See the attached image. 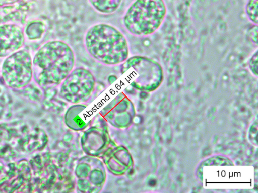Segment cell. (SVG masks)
Masks as SVG:
<instances>
[{"mask_svg":"<svg viewBox=\"0 0 258 193\" xmlns=\"http://www.w3.org/2000/svg\"><path fill=\"white\" fill-rule=\"evenodd\" d=\"M76 56L73 48L61 40L43 44L32 59L33 78L46 90L62 82L75 68Z\"/></svg>","mask_w":258,"mask_h":193,"instance_id":"obj_1","label":"cell"},{"mask_svg":"<svg viewBox=\"0 0 258 193\" xmlns=\"http://www.w3.org/2000/svg\"><path fill=\"white\" fill-rule=\"evenodd\" d=\"M84 44L89 55L104 65H120L129 57L126 37L116 27L108 23H98L90 26L84 35Z\"/></svg>","mask_w":258,"mask_h":193,"instance_id":"obj_2","label":"cell"},{"mask_svg":"<svg viewBox=\"0 0 258 193\" xmlns=\"http://www.w3.org/2000/svg\"><path fill=\"white\" fill-rule=\"evenodd\" d=\"M166 14L164 0H135L123 16V26L134 36H148L160 28Z\"/></svg>","mask_w":258,"mask_h":193,"instance_id":"obj_3","label":"cell"},{"mask_svg":"<svg viewBox=\"0 0 258 193\" xmlns=\"http://www.w3.org/2000/svg\"><path fill=\"white\" fill-rule=\"evenodd\" d=\"M131 69V74L135 77L133 85L138 89L151 91L162 82L164 72L158 61L147 56L134 55L128 57L121 64L120 71L124 73Z\"/></svg>","mask_w":258,"mask_h":193,"instance_id":"obj_4","label":"cell"},{"mask_svg":"<svg viewBox=\"0 0 258 193\" xmlns=\"http://www.w3.org/2000/svg\"><path fill=\"white\" fill-rule=\"evenodd\" d=\"M1 75L5 84L13 89H22L33 78L32 59L26 50H19L4 61Z\"/></svg>","mask_w":258,"mask_h":193,"instance_id":"obj_5","label":"cell"},{"mask_svg":"<svg viewBox=\"0 0 258 193\" xmlns=\"http://www.w3.org/2000/svg\"><path fill=\"white\" fill-rule=\"evenodd\" d=\"M95 85V79L89 69L74 68L63 81L61 95L71 101L86 100L91 96Z\"/></svg>","mask_w":258,"mask_h":193,"instance_id":"obj_6","label":"cell"},{"mask_svg":"<svg viewBox=\"0 0 258 193\" xmlns=\"http://www.w3.org/2000/svg\"><path fill=\"white\" fill-rule=\"evenodd\" d=\"M24 30L18 25H0V58L7 57L20 49L24 43Z\"/></svg>","mask_w":258,"mask_h":193,"instance_id":"obj_7","label":"cell"},{"mask_svg":"<svg viewBox=\"0 0 258 193\" xmlns=\"http://www.w3.org/2000/svg\"><path fill=\"white\" fill-rule=\"evenodd\" d=\"M92 7L102 14H111L119 8L122 0H88Z\"/></svg>","mask_w":258,"mask_h":193,"instance_id":"obj_8","label":"cell"},{"mask_svg":"<svg viewBox=\"0 0 258 193\" xmlns=\"http://www.w3.org/2000/svg\"><path fill=\"white\" fill-rule=\"evenodd\" d=\"M45 24L41 20H35L30 22L24 30V35L30 40L41 38L46 31Z\"/></svg>","mask_w":258,"mask_h":193,"instance_id":"obj_9","label":"cell"},{"mask_svg":"<svg viewBox=\"0 0 258 193\" xmlns=\"http://www.w3.org/2000/svg\"><path fill=\"white\" fill-rule=\"evenodd\" d=\"M245 13L249 20L253 24H258V0H248L245 6Z\"/></svg>","mask_w":258,"mask_h":193,"instance_id":"obj_10","label":"cell"},{"mask_svg":"<svg viewBox=\"0 0 258 193\" xmlns=\"http://www.w3.org/2000/svg\"><path fill=\"white\" fill-rule=\"evenodd\" d=\"M247 65L250 71L254 75L257 76L258 70V51L257 49L249 58Z\"/></svg>","mask_w":258,"mask_h":193,"instance_id":"obj_11","label":"cell"},{"mask_svg":"<svg viewBox=\"0 0 258 193\" xmlns=\"http://www.w3.org/2000/svg\"><path fill=\"white\" fill-rule=\"evenodd\" d=\"M257 25H253L250 27L247 32V36L250 41L256 47H257Z\"/></svg>","mask_w":258,"mask_h":193,"instance_id":"obj_12","label":"cell"},{"mask_svg":"<svg viewBox=\"0 0 258 193\" xmlns=\"http://www.w3.org/2000/svg\"><path fill=\"white\" fill-rule=\"evenodd\" d=\"M19 0H0V6L14 4Z\"/></svg>","mask_w":258,"mask_h":193,"instance_id":"obj_13","label":"cell"}]
</instances>
